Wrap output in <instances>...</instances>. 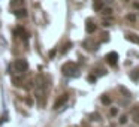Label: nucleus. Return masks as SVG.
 Returning <instances> with one entry per match:
<instances>
[{
    "label": "nucleus",
    "mask_w": 139,
    "mask_h": 127,
    "mask_svg": "<svg viewBox=\"0 0 139 127\" xmlns=\"http://www.w3.org/2000/svg\"><path fill=\"white\" fill-rule=\"evenodd\" d=\"M61 72H63V75H64V76H70V78H76V76H79L78 66H76L75 63H72V61L64 63V64H63V67H61Z\"/></svg>",
    "instance_id": "nucleus-1"
},
{
    "label": "nucleus",
    "mask_w": 139,
    "mask_h": 127,
    "mask_svg": "<svg viewBox=\"0 0 139 127\" xmlns=\"http://www.w3.org/2000/svg\"><path fill=\"white\" fill-rule=\"evenodd\" d=\"M14 67H15V72L23 73L29 69V63L24 58H18V60H15V63H14Z\"/></svg>",
    "instance_id": "nucleus-2"
},
{
    "label": "nucleus",
    "mask_w": 139,
    "mask_h": 127,
    "mask_svg": "<svg viewBox=\"0 0 139 127\" xmlns=\"http://www.w3.org/2000/svg\"><path fill=\"white\" fill-rule=\"evenodd\" d=\"M67 99H69V96H67L66 93H64V94H61V96L54 102V109H60L61 106H63V105L67 102Z\"/></svg>",
    "instance_id": "nucleus-3"
},
{
    "label": "nucleus",
    "mask_w": 139,
    "mask_h": 127,
    "mask_svg": "<svg viewBox=\"0 0 139 127\" xmlns=\"http://www.w3.org/2000/svg\"><path fill=\"white\" fill-rule=\"evenodd\" d=\"M106 61H108L111 66H115V64L118 63V54H117L115 51H112V52L106 54Z\"/></svg>",
    "instance_id": "nucleus-4"
},
{
    "label": "nucleus",
    "mask_w": 139,
    "mask_h": 127,
    "mask_svg": "<svg viewBox=\"0 0 139 127\" xmlns=\"http://www.w3.org/2000/svg\"><path fill=\"white\" fill-rule=\"evenodd\" d=\"M14 14H15V17H17V18H19V19H23V18H25V17H27V11H25V9H17Z\"/></svg>",
    "instance_id": "nucleus-5"
},
{
    "label": "nucleus",
    "mask_w": 139,
    "mask_h": 127,
    "mask_svg": "<svg viewBox=\"0 0 139 127\" xmlns=\"http://www.w3.org/2000/svg\"><path fill=\"white\" fill-rule=\"evenodd\" d=\"M85 30H87V33H94V31H96V24H94V23H91V21H87Z\"/></svg>",
    "instance_id": "nucleus-6"
},
{
    "label": "nucleus",
    "mask_w": 139,
    "mask_h": 127,
    "mask_svg": "<svg viewBox=\"0 0 139 127\" xmlns=\"http://www.w3.org/2000/svg\"><path fill=\"white\" fill-rule=\"evenodd\" d=\"M126 39L129 41V42L139 43V36H136V35H126Z\"/></svg>",
    "instance_id": "nucleus-7"
},
{
    "label": "nucleus",
    "mask_w": 139,
    "mask_h": 127,
    "mask_svg": "<svg viewBox=\"0 0 139 127\" xmlns=\"http://www.w3.org/2000/svg\"><path fill=\"white\" fill-rule=\"evenodd\" d=\"M15 33H17V35H19V36L23 37V39H27V36H29V35L25 33V30L23 29V27H17V30H15Z\"/></svg>",
    "instance_id": "nucleus-8"
},
{
    "label": "nucleus",
    "mask_w": 139,
    "mask_h": 127,
    "mask_svg": "<svg viewBox=\"0 0 139 127\" xmlns=\"http://www.w3.org/2000/svg\"><path fill=\"white\" fill-rule=\"evenodd\" d=\"M118 90L121 91V94H123V96H126V97H130V96H132V93L127 90L124 85H120V87H118Z\"/></svg>",
    "instance_id": "nucleus-9"
},
{
    "label": "nucleus",
    "mask_w": 139,
    "mask_h": 127,
    "mask_svg": "<svg viewBox=\"0 0 139 127\" xmlns=\"http://www.w3.org/2000/svg\"><path fill=\"white\" fill-rule=\"evenodd\" d=\"M130 79H133V81H139V67L130 72Z\"/></svg>",
    "instance_id": "nucleus-10"
},
{
    "label": "nucleus",
    "mask_w": 139,
    "mask_h": 127,
    "mask_svg": "<svg viewBox=\"0 0 139 127\" xmlns=\"http://www.w3.org/2000/svg\"><path fill=\"white\" fill-rule=\"evenodd\" d=\"M93 8H94V11H102V8H103L102 0H94V3H93Z\"/></svg>",
    "instance_id": "nucleus-11"
},
{
    "label": "nucleus",
    "mask_w": 139,
    "mask_h": 127,
    "mask_svg": "<svg viewBox=\"0 0 139 127\" xmlns=\"http://www.w3.org/2000/svg\"><path fill=\"white\" fill-rule=\"evenodd\" d=\"M126 19L127 21H130V23H135V21H136V15H135V14H127Z\"/></svg>",
    "instance_id": "nucleus-12"
},
{
    "label": "nucleus",
    "mask_w": 139,
    "mask_h": 127,
    "mask_svg": "<svg viewBox=\"0 0 139 127\" xmlns=\"http://www.w3.org/2000/svg\"><path fill=\"white\" fill-rule=\"evenodd\" d=\"M133 121H135L136 124H139V112H138V109H133Z\"/></svg>",
    "instance_id": "nucleus-13"
},
{
    "label": "nucleus",
    "mask_w": 139,
    "mask_h": 127,
    "mask_svg": "<svg viewBox=\"0 0 139 127\" xmlns=\"http://www.w3.org/2000/svg\"><path fill=\"white\" fill-rule=\"evenodd\" d=\"M100 100H102L103 105H111V97H108L106 94H105V96H102V99H100Z\"/></svg>",
    "instance_id": "nucleus-14"
},
{
    "label": "nucleus",
    "mask_w": 139,
    "mask_h": 127,
    "mask_svg": "<svg viewBox=\"0 0 139 127\" xmlns=\"http://www.w3.org/2000/svg\"><path fill=\"white\" fill-rule=\"evenodd\" d=\"M112 12H114V11H112L111 8H102V14H103V15H112Z\"/></svg>",
    "instance_id": "nucleus-15"
},
{
    "label": "nucleus",
    "mask_w": 139,
    "mask_h": 127,
    "mask_svg": "<svg viewBox=\"0 0 139 127\" xmlns=\"http://www.w3.org/2000/svg\"><path fill=\"white\" fill-rule=\"evenodd\" d=\"M127 120H129V118H127V115H121V117H120V124H126Z\"/></svg>",
    "instance_id": "nucleus-16"
},
{
    "label": "nucleus",
    "mask_w": 139,
    "mask_h": 127,
    "mask_svg": "<svg viewBox=\"0 0 139 127\" xmlns=\"http://www.w3.org/2000/svg\"><path fill=\"white\" fill-rule=\"evenodd\" d=\"M109 114L112 115V117H115V115L118 114V108H111V111H109Z\"/></svg>",
    "instance_id": "nucleus-17"
},
{
    "label": "nucleus",
    "mask_w": 139,
    "mask_h": 127,
    "mask_svg": "<svg viewBox=\"0 0 139 127\" xmlns=\"http://www.w3.org/2000/svg\"><path fill=\"white\" fill-rule=\"evenodd\" d=\"M90 117H91L94 121H100V115H99V114H91Z\"/></svg>",
    "instance_id": "nucleus-18"
},
{
    "label": "nucleus",
    "mask_w": 139,
    "mask_h": 127,
    "mask_svg": "<svg viewBox=\"0 0 139 127\" xmlns=\"http://www.w3.org/2000/svg\"><path fill=\"white\" fill-rule=\"evenodd\" d=\"M87 79H88V82H96V76L94 75H90Z\"/></svg>",
    "instance_id": "nucleus-19"
},
{
    "label": "nucleus",
    "mask_w": 139,
    "mask_h": 127,
    "mask_svg": "<svg viewBox=\"0 0 139 127\" xmlns=\"http://www.w3.org/2000/svg\"><path fill=\"white\" fill-rule=\"evenodd\" d=\"M25 103H27L29 106H31V105H33V99H31V97H27V99H25Z\"/></svg>",
    "instance_id": "nucleus-20"
},
{
    "label": "nucleus",
    "mask_w": 139,
    "mask_h": 127,
    "mask_svg": "<svg viewBox=\"0 0 139 127\" xmlns=\"http://www.w3.org/2000/svg\"><path fill=\"white\" fill-rule=\"evenodd\" d=\"M70 46H72V43H67L66 46H63V52H67V49L70 48Z\"/></svg>",
    "instance_id": "nucleus-21"
},
{
    "label": "nucleus",
    "mask_w": 139,
    "mask_h": 127,
    "mask_svg": "<svg viewBox=\"0 0 139 127\" xmlns=\"http://www.w3.org/2000/svg\"><path fill=\"white\" fill-rule=\"evenodd\" d=\"M96 72H97V75H105V73H106L105 72V69H97Z\"/></svg>",
    "instance_id": "nucleus-22"
},
{
    "label": "nucleus",
    "mask_w": 139,
    "mask_h": 127,
    "mask_svg": "<svg viewBox=\"0 0 139 127\" xmlns=\"http://www.w3.org/2000/svg\"><path fill=\"white\" fill-rule=\"evenodd\" d=\"M55 54H57V51H55V49H52V51H49V58H52V57H54Z\"/></svg>",
    "instance_id": "nucleus-23"
},
{
    "label": "nucleus",
    "mask_w": 139,
    "mask_h": 127,
    "mask_svg": "<svg viewBox=\"0 0 139 127\" xmlns=\"http://www.w3.org/2000/svg\"><path fill=\"white\" fill-rule=\"evenodd\" d=\"M102 25H103V27H109V25H111V23H109V21H103Z\"/></svg>",
    "instance_id": "nucleus-24"
},
{
    "label": "nucleus",
    "mask_w": 139,
    "mask_h": 127,
    "mask_svg": "<svg viewBox=\"0 0 139 127\" xmlns=\"http://www.w3.org/2000/svg\"><path fill=\"white\" fill-rule=\"evenodd\" d=\"M3 121H6V118H5V117H0V124H2Z\"/></svg>",
    "instance_id": "nucleus-25"
},
{
    "label": "nucleus",
    "mask_w": 139,
    "mask_h": 127,
    "mask_svg": "<svg viewBox=\"0 0 139 127\" xmlns=\"http://www.w3.org/2000/svg\"><path fill=\"white\" fill-rule=\"evenodd\" d=\"M135 8H136V9H139V3H135Z\"/></svg>",
    "instance_id": "nucleus-26"
},
{
    "label": "nucleus",
    "mask_w": 139,
    "mask_h": 127,
    "mask_svg": "<svg viewBox=\"0 0 139 127\" xmlns=\"http://www.w3.org/2000/svg\"><path fill=\"white\" fill-rule=\"evenodd\" d=\"M138 45H139V43H138Z\"/></svg>",
    "instance_id": "nucleus-27"
}]
</instances>
